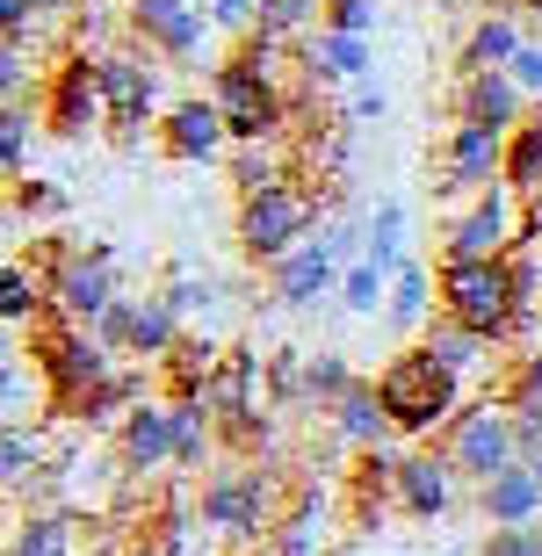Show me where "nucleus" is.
<instances>
[{
    "label": "nucleus",
    "instance_id": "obj_24",
    "mask_svg": "<svg viewBox=\"0 0 542 556\" xmlns=\"http://www.w3.org/2000/svg\"><path fill=\"white\" fill-rule=\"evenodd\" d=\"M398 477H405V448H369L355 455V470H348V492H355V520H383L398 506Z\"/></svg>",
    "mask_w": 542,
    "mask_h": 556
},
{
    "label": "nucleus",
    "instance_id": "obj_58",
    "mask_svg": "<svg viewBox=\"0 0 542 556\" xmlns=\"http://www.w3.org/2000/svg\"><path fill=\"white\" fill-rule=\"evenodd\" d=\"M535 43H542V15H535Z\"/></svg>",
    "mask_w": 542,
    "mask_h": 556
},
{
    "label": "nucleus",
    "instance_id": "obj_27",
    "mask_svg": "<svg viewBox=\"0 0 542 556\" xmlns=\"http://www.w3.org/2000/svg\"><path fill=\"white\" fill-rule=\"evenodd\" d=\"M304 73H312L318 87H362V73H369V37H333V29H318V37L304 43Z\"/></svg>",
    "mask_w": 542,
    "mask_h": 556
},
{
    "label": "nucleus",
    "instance_id": "obj_31",
    "mask_svg": "<svg viewBox=\"0 0 542 556\" xmlns=\"http://www.w3.org/2000/svg\"><path fill=\"white\" fill-rule=\"evenodd\" d=\"M217 362H225V348H217V340H203V332H188L181 348L160 362V369H167V397H203L210 376H217Z\"/></svg>",
    "mask_w": 542,
    "mask_h": 556
},
{
    "label": "nucleus",
    "instance_id": "obj_9",
    "mask_svg": "<svg viewBox=\"0 0 542 556\" xmlns=\"http://www.w3.org/2000/svg\"><path fill=\"white\" fill-rule=\"evenodd\" d=\"M210 102L225 109L231 144H282V130H290V94H282V80L247 73V65H231V59L210 73Z\"/></svg>",
    "mask_w": 542,
    "mask_h": 556
},
{
    "label": "nucleus",
    "instance_id": "obj_7",
    "mask_svg": "<svg viewBox=\"0 0 542 556\" xmlns=\"http://www.w3.org/2000/svg\"><path fill=\"white\" fill-rule=\"evenodd\" d=\"M441 455H449V470L470 477V484H492L521 463V433H514V413H506L500 397H478V405H463L456 427L441 433Z\"/></svg>",
    "mask_w": 542,
    "mask_h": 556
},
{
    "label": "nucleus",
    "instance_id": "obj_43",
    "mask_svg": "<svg viewBox=\"0 0 542 556\" xmlns=\"http://www.w3.org/2000/svg\"><path fill=\"white\" fill-rule=\"evenodd\" d=\"M312 15H326V0H261L253 29H261V37H275V43H290Z\"/></svg>",
    "mask_w": 542,
    "mask_h": 556
},
{
    "label": "nucleus",
    "instance_id": "obj_25",
    "mask_svg": "<svg viewBox=\"0 0 542 556\" xmlns=\"http://www.w3.org/2000/svg\"><path fill=\"white\" fill-rule=\"evenodd\" d=\"M73 549H80V520L65 506H29L8 528V556H73Z\"/></svg>",
    "mask_w": 542,
    "mask_h": 556
},
{
    "label": "nucleus",
    "instance_id": "obj_33",
    "mask_svg": "<svg viewBox=\"0 0 542 556\" xmlns=\"http://www.w3.org/2000/svg\"><path fill=\"white\" fill-rule=\"evenodd\" d=\"M506 188H514L521 203H535V195H542V109L514 130V138H506Z\"/></svg>",
    "mask_w": 542,
    "mask_h": 556
},
{
    "label": "nucleus",
    "instance_id": "obj_35",
    "mask_svg": "<svg viewBox=\"0 0 542 556\" xmlns=\"http://www.w3.org/2000/svg\"><path fill=\"white\" fill-rule=\"evenodd\" d=\"M43 130V109L29 102H8L0 109V166H8V181H29V144Z\"/></svg>",
    "mask_w": 542,
    "mask_h": 556
},
{
    "label": "nucleus",
    "instance_id": "obj_57",
    "mask_svg": "<svg viewBox=\"0 0 542 556\" xmlns=\"http://www.w3.org/2000/svg\"><path fill=\"white\" fill-rule=\"evenodd\" d=\"M239 556H268V549H239Z\"/></svg>",
    "mask_w": 542,
    "mask_h": 556
},
{
    "label": "nucleus",
    "instance_id": "obj_26",
    "mask_svg": "<svg viewBox=\"0 0 542 556\" xmlns=\"http://www.w3.org/2000/svg\"><path fill=\"white\" fill-rule=\"evenodd\" d=\"M43 318H51V282H43V268H29V261H8L0 268V326L8 332H37Z\"/></svg>",
    "mask_w": 542,
    "mask_h": 556
},
{
    "label": "nucleus",
    "instance_id": "obj_14",
    "mask_svg": "<svg viewBox=\"0 0 542 556\" xmlns=\"http://www.w3.org/2000/svg\"><path fill=\"white\" fill-rule=\"evenodd\" d=\"M160 152H167V160H181V166H203V160H217V152H231L225 109L210 102V94L174 102L167 116H160Z\"/></svg>",
    "mask_w": 542,
    "mask_h": 556
},
{
    "label": "nucleus",
    "instance_id": "obj_34",
    "mask_svg": "<svg viewBox=\"0 0 542 556\" xmlns=\"http://www.w3.org/2000/svg\"><path fill=\"white\" fill-rule=\"evenodd\" d=\"M37 477H43V441H37V427H0V484H8V498H22Z\"/></svg>",
    "mask_w": 542,
    "mask_h": 556
},
{
    "label": "nucleus",
    "instance_id": "obj_15",
    "mask_svg": "<svg viewBox=\"0 0 542 556\" xmlns=\"http://www.w3.org/2000/svg\"><path fill=\"white\" fill-rule=\"evenodd\" d=\"M340 261L326 247H318V239H304V247L297 253H282V261H275L268 268V296L282 311H312V304H326V296H340Z\"/></svg>",
    "mask_w": 542,
    "mask_h": 556
},
{
    "label": "nucleus",
    "instance_id": "obj_4",
    "mask_svg": "<svg viewBox=\"0 0 542 556\" xmlns=\"http://www.w3.org/2000/svg\"><path fill=\"white\" fill-rule=\"evenodd\" d=\"M29 362H37L43 383H51V413L59 419H73L109 376L124 369V362H116L87 326H73V318H43V326L29 332Z\"/></svg>",
    "mask_w": 542,
    "mask_h": 556
},
{
    "label": "nucleus",
    "instance_id": "obj_10",
    "mask_svg": "<svg viewBox=\"0 0 542 556\" xmlns=\"http://www.w3.org/2000/svg\"><path fill=\"white\" fill-rule=\"evenodd\" d=\"M43 130L51 138H87L94 124H109V102H102V51H65L51 73H43Z\"/></svg>",
    "mask_w": 542,
    "mask_h": 556
},
{
    "label": "nucleus",
    "instance_id": "obj_17",
    "mask_svg": "<svg viewBox=\"0 0 542 556\" xmlns=\"http://www.w3.org/2000/svg\"><path fill=\"white\" fill-rule=\"evenodd\" d=\"M116 463H124L130 477H152L174 463V405H160V397H146L138 413L116 427Z\"/></svg>",
    "mask_w": 542,
    "mask_h": 556
},
{
    "label": "nucleus",
    "instance_id": "obj_50",
    "mask_svg": "<svg viewBox=\"0 0 542 556\" xmlns=\"http://www.w3.org/2000/svg\"><path fill=\"white\" fill-rule=\"evenodd\" d=\"M478 556H542V528H492Z\"/></svg>",
    "mask_w": 542,
    "mask_h": 556
},
{
    "label": "nucleus",
    "instance_id": "obj_47",
    "mask_svg": "<svg viewBox=\"0 0 542 556\" xmlns=\"http://www.w3.org/2000/svg\"><path fill=\"white\" fill-rule=\"evenodd\" d=\"M43 15H59V0H0V43H29Z\"/></svg>",
    "mask_w": 542,
    "mask_h": 556
},
{
    "label": "nucleus",
    "instance_id": "obj_2",
    "mask_svg": "<svg viewBox=\"0 0 542 556\" xmlns=\"http://www.w3.org/2000/svg\"><path fill=\"white\" fill-rule=\"evenodd\" d=\"M376 397H383V419H391V433H405V441H427V433H449L463 413V376H449L434 362V354L419 348H398L383 369H376Z\"/></svg>",
    "mask_w": 542,
    "mask_h": 556
},
{
    "label": "nucleus",
    "instance_id": "obj_37",
    "mask_svg": "<svg viewBox=\"0 0 542 556\" xmlns=\"http://www.w3.org/2000/svg\"><path fill=\"white\" fill-rule=\"evenodd\" d=\"M369 261L391 268V275L413 261V253H405V203H398V195H383V203L369 210Z\"/></svg>",
    "mask_w": 542,
    "mask_h": 556
},
{
    "label": "nucleus",
    "instance_id": "obj_46",
    "mask_svg": "<svg viewBox=\"0 0 542 556\" xmlns=\"http://www.w3.org/2000/svg\"><path fill=\"white\" fill-rule=\"evenodd\" d=\"M130 326H138V296H116V304L94 318V340H102L116 362H130Z\"/></svg>",
    "mask_w": 542,
    "mask_h": 556
},
{
    "label": "nucleus",
    "instance_id": "obj_23",
    "mask_svg": "<svg viewBox=\"0 0 542 556\" xmlns=\"http://www.w3.org/2000/svg\"><path fill=\"white\" fill-rule=\"evenodd\" d=\"M500 405L514 413V433H521V463H542V348H528L506 376Z\"/></svg>",
    "mask_w": 542,
    "mask_h": 556
},
{
    "label": "nucleus",
    "instance_id": "obj_6",
    "mask_svg": "<svg viewBox=\"0 0 542 556\" xmlns=\"http://www.w3.org/2000/svg\"><path fill=\"white\" fill-rule=\"evenodd\" d=\"M116 261L124 253L109 239H87V247H65V239H43V282H51V318H73V326L94 332L124 289H116Z\"/></svg>",
    "mask_w": 542,
    "mask_h": 556
},
{
    "label": "nucleus",
    "instance_id": "obj_51",
    "mask_svg": "<svg viewBox=\"0 0 542 556\" xmlns=\"http://www.w3.org/2000/svg\"><path fill=\"white\" fill-rule=\"evenodd\" d=\"M29 73H37V65H29V51H22V43H0V102H22Z\"/></svg>",
    "mask_w": 542,
    "mask_h": 556
},
{
    "label": "nucleus",
    "instance_id": "obj_18",
    "mask_svg": "<svg viewBox=\"0 0 542 556\" xmlns=\"http://www.w3.org/2000/svg\"><path fill=\"white\" fill-rule=\"evenodd\" d=\"M456 506V470L441 448H405V477H398V514L405 520H441Z\"/></svg>",
    "mask_w": 542,
    "mask_h": 556
},
{
    "label": "nucleus",
    "instance_id": "obj_3",
    "mask_svg": "<svg viewBox=\"0 0 542 556\" xmlns=\"http://www.w3.org/2000/svg\"><path fill=\"white\" fill-rule=\"evenodd\" d=\"M318 225H326V210H318V181L290 174V181H275V188H261V195L239 203L231 239H239V253H247L253 268H275L282 253H297L304 239H318Z\"/></svg>",
    "mask_w": 542,
    "mask_h": 556
},
{
    "label": "nucleus",
    "instance_id": "obj_12",
    "mask_svg": "<svg viewBox=\"0 0 542 556\" xmlns=\"http://www.w3.org/2000/svg\"><path fill=\"white\" fill-rule=\"evenodd\" d=\"M102 102H109V130L116 144H138V130L160 109V73L138 51H102Z\"/></svg>",
    "mask_w": 542,
    "mask_h": 556
},
{
    "label": "nucleus",
    "instance_id": "obj_54",
    "mask_svg": "<svg viewBox=\"0 0 542 556\" xmlns=\"http://www.w3.org/2000/svg\"><path fill=\"white\" fill-rule=\"evenodd\" d=\"M376 116H383V87L362 80L355 94H348V124H376Z\"/></svg>",
    "mask_w": 542,
    "mask_h": 556
},
{
    "label": "nucleus",
    "instance_id": "obj_41",
    "mask_svg": "<svg viewBox=\"0 0 542 556\" xmlns=\"http://www.w3.org/2000/svg\"><path fill=\"white\" fill-rule=\"evenodd\" d=\"M318 247L333 253L340 268H355V261H369V217H362V210H333V217L318 225Z\"/></svg>",
    "mask_w": 542,
    "mask_h": 556
},
{
    "label": "nucleus",
    "instance_id": "obj_8",
    "mask_svg": "<svg viewBox=\"0 0 542 556\" xmlns=\"http://www.w3.org/2000/svg\"><path fill=\"white\" fill-rule=\"evenodd\" d=\"M528 239V203L514 188H484L441 225V261H506V253Z\"/></svg>",
    "mask_w": 542,
    "mask_h": 556
},
{
    "label": "nucleus",
    "instance_id": "obj_49",
    "mask_svg": "<svg viewBox=\"0 0 542 556\" xmlns=\"http://www.w3.org/2000/svg\"><path fill=\"white\" fill-rule=\"evenodd\" d=\"M318 549H326V535H318V520H304V514H290L268 542V556H318Z\"/></svg>",
    "mask_w": 542,
    "mask_h": 556
},
{
    "label": "nucleus",
    "instance_id": "obj_13",
    "mask_svg": "<svg viewBox=\"0 0 542 556\" xmlns=\"http://www.w3.org/2000/svg\"><path fill=\"white\" fill-rule=\"evenodd\" d=\"M130 29H138V43H152L160 59L188 65L196 51H203L210 8L203 0H130Z\"/></svg>",
    "mask_w": 542,
    "mask_h": 556
},
{
    "label": "nucleus",
    "instance_id": "obj_21",
    "mask_svg": "<svg viewBox=\"0 0 542 556\" xmlns=\"http://www.w3.org/2000/svg\"><path fill=\"white\" fill-rule=\"evenodd\" d=\"M333 441L340 448H355V455H369V448H391V419H383V397H376V376H355V391L340 397L333 413Z\"/></svg>",
    "mask_w": 542,
    "mask_h": 556
},
{
    "label": "nucleus",
    "instance_id": "obj_11",
    "mask_svg": "<svg viewBox=\"0 0 542 556\" xmlns=\"http://www.w3.org/2000/svg\"><path fill=\"white\" fill-rule=\"evenodd\" d=\"M506 181V130H484V124H456L441 138V174H434V195L441 203H470L484 188Z\"/></svg>",
    "mask_w": 542,
    "mask_h": 556
},
{
    "label": "nucleus",
    "instance_id": "obj_39",
    "mask_svg": "<svg viewBox=\"0 0 542 556\" xmlns=\"http://www.w3.org/2000/svg\"><path fill=\"white\" fill-rule=\"evenodd\" d=\"M8 210H15V217H29V225H51V217H65V210H73V195H65L59 181L29 174V181H8Z\"/></svg>",
    "mask_w": 542,
    "mask_h": 556
},
{
    "label": "nucleus",
    "instance_id": "obj_32",
    "mask_svg": "<svg viewBox=\"0 0 542 556\" xmlns=\"http://www.w3.org/2000/svg\"><path fill=\"white\" fill-rule=\"evenodd\" d=\"M37 397H51L43 369L37 362L22 369V348H8L0 354V405H8V427H37Z\"/></svg>",
    "mask_w": 542,
    "mask_h": 556
},
{
    "label": "nucleus",
    "instance_id": "obj_56",
    "mask_svg": "<svg viewBox=\"0 0 542 556\" xmlns=\"http://www.w3.org/2000/svg\"><path fill=\"white\" fill-rule=\"evenodd\" d=\"M441 556H478V549H441Z\"/></svg>",
    "mask_w": 542,
    "mask_h": 556
},
{
    "label": "nucleus",
    "instance_id": "obj_30",
    "mask_svg": "<svg viewBox=\"0 0 542 556\" xmlns=\"http://www.w3.org/2000/svg\"><path fill=\"white\" fill-rule=\"evenodd\" d=\"M427 296H434V275H427V261H405V268L391 275V304H383V318H391L398 332H427V318H434V304H427Z\"/></svg>",
    "mask_w": 542,
    "mask_h": 556
},
{
    "label": "nucleus",
    "instance_id": "obj_16",
    "mask_svg": "<svg viewBox=\"0 0 542 556\" xmlns=\"http://www.w3.org/2000/svg\"><path fill=\"white\" fill-rule=\"evenodd\" d=\"M528 116H535V102L506 73H456V124H484V130H506L514 138Z\"/></svg>",
    "mask_w": 542,
    "mask_h": 556
},
{
    "label": "nucleus",
    "instance_id": "obj_40",
    "mask_svg": "<svg viewBox=\"0 0 542 556\" xmlns=\"http://www.w3.org/2000/svg\"><path fill=\"white\" fill-rule=\"evenodd\" d=\"M340 304L355 311V318H376V311L391 304V268H376V261H355V268L340 275Z\"/></svg>",
    "mask_w": 542,
    "mask_h": 556
},
{
    "label": "nucleus",
    "instance_id": "obj_44",
    "mask_svg": "<svg viewBox=\"0 0 542 556\" xmlns=\"http://www.w3.org/2000/svg\"><path fill=\"white\" fill-rule=\"evenodd\" d=\"M348 391H355V369H348V354H312V413H333Z\"/></svg>",
    "mask_w": 542,
    "mask_h": 556
},
{
    "label": "nucleus",
    "instance_id": "obj_29",
    "mask_svg": "<svg viewBox=\"0 0 542 556\" xmlns=\"http://www.w3.org/2000/svg\"><path fill=\"white\" fill-rule=\"evenodd\" d=\"M188 340V318L152 289V296H138V326H130V362H167L174 348Z\"/></svg>",
    "mask_w": 542,
    "mask_h": 556
},
{
    "label": "nucleus",
    "instance_id": "obj_20",
    "mask_svg": "<svg viewBox=\"0 0 542 556\" xmlns=\"http://www.w3.org/2000/svg\"><path fill=\"white\" fill-rule=\"evenodd\" d=\"M521 43H528V29H521L514 8H484V15L470 22L463 51H456V73H506V65L521 59Z\"/></svg>",
    "mask_w": 542,
    "mask_h": 556
},
{
    "label": "nucleus",
    "instance_id": "obj_36",
    "mask_svg": "<svg viewBox=\"0 0 542 556\" xmlns=\"http://www.w3.org/2000/svg\"><path fill=\"white\" fill-rule=\"evenodd\" d=\"M297 166L275 152V144H231V188H239V203L247 195H261V188H275V181H290Z\"/></svg>",
    "mask_w": 542,
    "mask_h": 556
},
{
    "label": "nucleus",
    "instance_id": "obj_53",
    "mask_svg": "<svg viewBox=\"0 0 542 556\" xmlns=\"http://www.w3.org/2000/svg\"><path fill=\"white\" fill-rule=\"evenodd\" d=\"M203 8L217 29H239V37H253V15H261V0H203Z\"/></svg>",
    "mask_w": 542,
    "mask_h": 556
},
{
    "label": "nucleus",
    "instance_id": "obj_55",
    "mask_svg": "<svg viewBox=\"0 0 542 556\" xmlns=\"http://www.w3.org/2000/svg\"><path fill=\"white\" fill-rule=\"evenodd\" d=\"M514 8H535V15H542V0H514Z\"/></svg>",
    "mask_w": 542,
    "mask_h": 556
},
{
    "label": "nucleus",
    "instance_id": "obj_19",
    "mask_svg": "<svg viewBox=\"0 0 542 556\" xmlns=\"http://www.w3.org/2000/svg\"><path fill=\"white\" fill-rule=\"evenodd\" d=\"M484 528H542V463H514L478 492Z\"/></svg>",
    "mask_w": 542,
    "mask_h": 556
},
{
    "label": "nucleus",
    "instance_id": "obj_5",
    "mask_svg": "<svg viewBox=\"0 0 542 556\" xmlns=\"http://www.w3.org/2000/svg\"><path fill=\"white\" fill-rule=\"evenodd\" d=\"M434 296H441V311H449L456 326H470L478 340H492V348H506L514 326H521L514 268H506V261H441L434 268Z\"/></svg>",
    "mask_w": 542,
    "mask_h": 556
},
{
    "label": "nucleus",
    "instance_id": "obj_48",
    "mask_svg": "<svg viewBox=\"0 0 542 556\" xmlns=\"http://www.w3.org/2000/svg\"><path fill=\"white\" fill-rule=\"evenodd\" d=\"M318 29H333V37H369L376 29V0H326Z\"/></svg>",
    "mask_w": 542,
    "mask_h": 556
},
{
    "label": "nucleus",
    "instance_id": "obj_52",
    "mask_svg": "<svg viewBox=\"0 0 542 556\" xmlns=\"http://www.w3.org/2000/svg\"><path fill=\"white\" fill-rule=\"evenodd\" d=\"M506 80H514V87H521V94H528V102L542 109V43H535V37L521 43V59L506 65Z\"/></svg>",
    "mask_w": 542,
    "mask_h": 556
},
{
    "label": "nucleus",
    "instance_id": "obj_38",
    "mask_svg": "<svg viewBox=\"0 0 542 556\" xmlns=\"http://www.w3.org/2000/svg\"><path fill=\"white\" fill-rule=\"evenodd\" d=\"M268 405L275 413L282 405H304L312 413V354H290V348L268 354Z\"/></svg>",
    "mask_w": 542,
    "mask_h": 556
},
{
    "label": "nucleus",
    "instance_id": "obj_45",
    "mask_svg": "<svg viewBox=\"0 0 542 556\" xmlns=\"http://www.w3.org/2000/svg\"><path fill=\"white\" fill-rule=\"evenodd\" d=\"M160 296H167V304L181 311V318H196V311H210V304H217V282H210V275H188V268H174L167 282H160Z\"/></svg>",
    "mask_w": 542,
    "mask_h": 556
},
{
    "label": "nucleus",
    "instance_id": "obj_42",
    "mask_svg": "<svg viewBox=\"0 0 542 556\" xmlns=\"http://www.w3.org/2000/svg\"><path fill=\"white\" fill-rule=\"evenodd\" d=\"M188 520H203L196 506H188V492H167L160 498V514H152V528H146V556H181V542H188Z\"/></svg>",
    "mask_w": 542,
    "mask_h": 556
},
{
    "label": "nucleus",
    "instance_id": "obj_1",
    "mask_svg": "<svg viewBox=\"0 0 542 556\" xmlns=\"http://www.w3.org/2000/svg\"><path fill=\"white\" fill-rule=\"evenodd\" d=\"M196 514H203V528L231 535L239 549H253V542L268 549L275 528L290 520V506H282V477H275L268 455H225V463L203 477Z\"/></svg>",
    "mask_w": 542,
    "mask_h": 556
},
{
    "label": "nucleus",
    "instance_id": "obj_22",
    "mask_svg": "<svg viewBox=\"0 0 542 556\" xmlns=\"http://www.w3.org/2000/svg\"><path fill=\"white\" fill-rule=\"evenodd\" d=\"M174 405V470L188 477H210L225 463V441H217V419H210L203 397H167Z\"/></svg>",
    "mask_w": 542,
    "mask_h": 556
},
{
    "label": "nucleus",
    "instance_id": "obj_28",
    "mask_svg": "<svg viewBox=\"0 0 542 556\" xmlns=\"http://www.w3.org/2000/svg\"><path fill=\"white\" fill-rule=\"evenodd\" d=\"M419 348L434 354V362H441L449 376H478L484 362H492V340H478L470 326H456L449 311H434V318H427V332H419Z\"/></svg>",
    "mask_w": 542,
    "mask_h": 556
}]
</instances>
